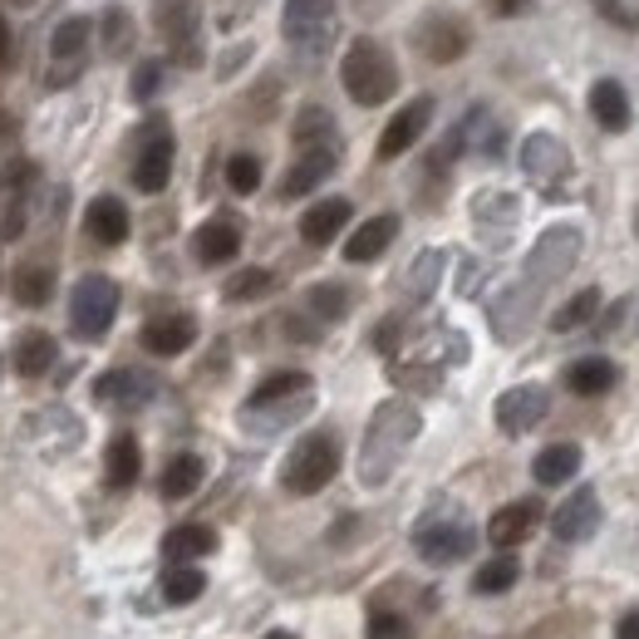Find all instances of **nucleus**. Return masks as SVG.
Returning a JSON list of instances; mask_svg holds the SVG:
<instances>
[{"label": "nucleus", "instance_id": "obj_1", "mask_svg": "<svg viewBox=\"0 0 639 639\" xmlns=\"http://www.w3.org/2000/svg\"><path fill=\"white\" fill-rule=\"evenodd\" d=\"M418 438V408L404 404V398H389V404L374 408L369 433H364V453H359V477L369 487H379L384 477L398 467L404 448Z\"/></svg>", "mask_w": 639, "mask_h": 639}, {"label": "nucleus", "instance_id": "obj_2", "mask_svg": "<svg viewBox=\"0 0 639 639\" xmlns=\"http://www.w3.org/2000/svg\"><path fill=\"white\" fill-rule=\"evenodd\" d=\"M580 246H586V236H580V226H546L541 232V242L531 246V256H527V271H521V281L511 285V295L517 301H527L531 311H536V301H541L546 291H551L556 281L566 276L570 266H576V256H580Z\"/></svg>", "mask_w": 639, "mask_h": 639}, {"label": "nucleus", "instance_id": "obj_3", "mask_svg": "<svg viewBox=\"0 0 639 639\" xmlns=\"http://www.w3.org/2000/svg\"><path fill=\"white\" fill-rule=\"evenodd\" d=\"M339 84H345V94L355 99V104L374 109V104H384V99H389L394 89H398V64H394V54L384 50L379 40L359 36V40L345 50V64H339Z\"/></svg>", "mask_w": 639, "mask_h": 639}, {"label": "nucleus", "instance_id": "obj_4", "mask_svg": "<svg viewBox=\"0 0 639 639\" xmlns=\"http://www.w3.org/2000/svg\"><path fill=\"white\" fill-rule=\"evenodd\" d=\"M335 473H339V443L329 433H311V438H301L291 448V458L281 467V483L295 497H315L320 487L335 483Z\"/></svg>", "mask_w": 639, "mask_h": 639}, {"label": "nucleus", "instance_id": "obj_5", "mask_svg": "<svg viewBox=\"0 0 639 639\" xmlns=\"http://www.w3.org/2000/svg\"><path fill=\"white\" fill-rule=\"evenodd\" d=\"M473 546H477L473 521H467L463 511H453V507H438L433 517H424V521L414 527V551L424 556L428 566H453V561H463Z\"/></svg>", "mask_w": 639, "mask_h": 639}, {"label": "nucleus", "instance_id": "obj_6", "mask_svg": "<svg viewBox=\"0 0 639 639\" xmlns=\"http://www.w3.org/2000/svg\"><path fill=\"white\" fill-rule=\"evenodd\" d=\"M285 44L301 54H325L335 36V0H285Z\"/></svg>", "mask_w": 639, "mask_h": 639}, {"label": "nucleus", "instance_id": "obj_7", "mask_svg": "<svg viewBox=\"0 0 639 639\" xmlns=\"http://www.w3.org/2000/svg\"><path fill=\"white\" fill-rule=\"evenodd\" d=\"M113 315H119V285L109 276H84L74 285V301H70V325L79 339H99L109 335Z\"/></svg>", "mask_w": 639, "mask_h": 639}, {"label": "nucleus", "instance_id": "obj_8", "mask_svg": "<svg viewBox=\"0 0 639 639\" xmlns=\"http://www.w3.org/2000/svg\"><path fill=\"white\" fill-rule=\"evenodd\" d=\"M168 178H173V133H168L163 123H153L139 158H133V187L153 197V192L168 187Z\"/></svg>", "mask_w": 639, "mask_h": 639}, {"label": "nucleus", "instance_id": "obj_9", "mask_svg": "<svg viewBox=\"0 0 639 639\" xmlns=\"http://www.w3.org/2000/svg\"><path fill=\"white\" fill-rule=\"evenodd\" d=\"M546 408H551V398H546L541 384H517V389H507L497 398V428L511 433V438H521V433H531L541 424Z\"/></svg>", "mask_w": 639, "mask_h": 639}, {"label": "nucleus", "instance_id": "obj_10", "mask_svg": "<svg viewBox=\"0 0 639 639\" xmlns=\"http://www.w3.org/2000/svg\"><path fill=\"white\" fill-rule=\"evenodd\" d=\"M600 493L596 487H580V493H570L561 507H556V517H551V531H556V541H590V536L600 531Z\"/></svg>", "mask_w": 639, "mask_h": 639}, {"label": "nucleus", "instance_id": "obj_11", "mask_svg": "<svg viewBox=\"0 0 639 639\" xmlns=\"http://www.w3.org/2000/svg\"><path fill=\"white\" fill-rule=\"evenodd\" d=\"M89 36H94V26H89L84 16H70V20H60V26H54V36H50V60L64 64V70L50 74V84H64V79L79 74V64H84V54H89Z\"/></svg>", "mask_w": 639, "mask_h": 639}, {"label": "nucleus", "instance_id": "obj_12", "mask_svg": "<svg viewBox=\"0 0 639 639\" xmlns=\"http://www.w3.org/2000/svg\"><path fill=\"white\" fill-rule=\"evenodd\" d=\"M428 119H433V99H414V104L398 109L394 119H389V129H384V139H379V158H384V163H389V158H404L408 148L424 139Z\"/></svg>", "mask_w": 639, "mask_h": 639}, {"label": "nucleus", "instance_id": "obj_13", "mask_svg": "<svg viewBox=\"0 0 639 639\" xmlns=\"http://www.w3.org/2000/svg\"><path fill=\"white\" fill-rule=\"evenodd\" d=\"M521 168H527L531 182L556 187V182H566V173H570V153L561 148V139H551V133H531L527 148H521Z\"/></svg>", "mask_w": 639, "mask_h": 639}, {"label": "nucleus", "instance_id": "obj_14", "mask_svg": "<svg viewBox=\"0 0 639 639\" xmlns=\"http://www.w3.org/2000/svg\"><path fill=\"white\" fill-rule=\"evenodd\" d=\"M158 30L163 40L178 50L182 64H197V6L192 0H163V16H158Z\"/></svg>", "mask_w": 639, "mask_h": 639}, {"label": "nucleus", "instance_id": "obj_15", "mask_svg": "<svg viewBox=\"0 0 639 639\" xmlns=\"http://www.w3.org/2000/svg\"><path fill=\"white\" fill-rule=\"evenodd\" d=\"M197 339V320L192 315H158V320H148L143 325V349L148 355H158V359H173L182 355V349Z\"/></svg>", "mask_w": 639, "mask_h": 639}, {"label": "nucleus", "instance_id": "obj_16", "mask_svg": "<svg viewBox=\"0 0 639 639\" xmlns=\"http://www.w3.org/2000/svg\"><path fill=\"white\" fill-rule=\"evenodd\" d=\"M335 163H339V148H305L281 182V197H305V192H315L320 182L335 173Z\"/></svg>", "mask_w": 639, "mask_h": 639}, {"label": "nucleus", "instance_id": "obj_17", "mask_svg": "<svg viewBox=\"0 0 639 639\" xmlns=\"http://www.w3.org/2000/svg\"><path fill=\"white\" fill-rule=\"evenodd\" d=\"M192 251H197L202 266H226V261L242 251V226H236L232 216H212V222L197 226V236H192Z\"/></svg>", "mask_w": 639, "mask_h": 639}, {"label": "nucleus", "instance_id": "obj_18", "mask_svg": "<svg viewBox=\"0 0 639 639\" xmlns=\"http://www.w3.org/2000/svg\"><path fill=\"white\" fill-rule=\"evenodd\" d=\"M536 521H541V507H536V501H507V507L493 511V521H487V541L501 546V551H511V546L527 541Z\"/></svg>", "mask_w": 639, "mask_h": 639}, {"label": "nucleus", "instance_id": "obj_19", "mask_svg": "<svg viewBox=\"0 0 639 639\" xmlns=\"http://www.w3.org/2000/svg\"><path fill=\"white\" fill-rule=\"evenodd\" d=\"M349 212H355V207H349L345 197H325V202H315V207L301 216V236H305L311 246H329V242H335V236L349 226Z\"/></svg>", "mask_w": 639, "mask_h": 639}, {"label": "nucleus", "instance_id": "obj_20", "mask_svg": "<svg viewBox=\"0 0 639 639\" xmlns=\"http://www.w3.org/2000/svg\"><path fill=\"white\" fill-rule=\"evenodd\" d=\"M590 119H596L605 133L630 129V94L620 89V79H596V84H590Z\"/></svg>", "mask_w": 639, "mask_h": 639}, {"label": "nucleus", "instance_id": "obj_21", "mask_svg": "<svg viewBox=\"0 0 639 639\" xmlns=\"http://www.w3.org/2000/svg\"><path fill=\"white\" fill-rule=\"evenodd\" d=\"M311 398H315V389L311 394H295V398H276V404H246L242 408V424L251 433H276L285 424H295L301 414H311Z\"/></svg>", "mask_w": 639, "mask_h": 639}, {"label": "nucleus", "instance_id": "obj_22", "mask_svg": "<svg viewBox=\"0 0 639 639\" xmlns=\"http://www.w3.org/2000/svg\"><path fill=\"white\" fill-rule=\"evenodd\" d=\"M94 398L99 404H119V408H139L153 398V379L148 374H133V369H113L94 384Z\"/></svg>", "mask_w": 639, "mask_h": 639}, {"label": "nucleus", "instance_id": "obj_23", "mask_svg": "<svg viewBox=\"0 0 639 639\" xmlns=\"http://www.w3.org/2000/svg\"><path fill=\"white\" fill-rule=\"evenodd\" d=\"M84 226H89L94 242L119 246L123 236H129V207H123L119 197H94V202H89V212H84Z\"/></svg>", "mask_w": 639, "mask_h": 639}, {"label": "nucleus", "instance_id": "obj_24", "mask_svg": "<svg viewBox=\"0 0 639 639\" xmlns=\"http://www.w3.org/2000/svg\"><path fill=\"white\" fill-rule=\"evenodd\" d=\"M418 44H424L428 60L448 64V60H458V54L467 50V30L458 26V20H448V16H433L428 26L418 30Z\"/></svg>", "mask_w": 639, "mask_h": 639}, {"label": "nucleus", "instance_id": "obj_25", "mask_svg": "<svg viewBox=\"0 0 639 639\" xmlns=\"http://www.w3.org/2000/svg\"><path fill=\"white\" fill-rule=\"evenodd\" d=\"M615 379H620V369H615L605 355H590V359H576L566 369V384H570V394H580V398H600V394H610L615 389Z\"/></svg>", "mask_w": 639, "mask_h": 639}, {"label": "nucleus", "instance_id": "obj_26", "mask_svg": "<svg viewBox=\"0 0 639 639\" xmlns=\"http://www.w3.org/2000/svg\"><path fill=\"white\" fill-rule=\"evenodd\" d=\"M576 473H580V448H576V443H551V448H541V453H536V463H531V477L541 487H561Z\"/></svg>", "mask_w": 639, "mask_h": 639}, {"label": "nucleus", "instance_id": "obj_27", "mask_svg": "<svg viewBox=\"0 0 639 639\" xmlns=\"http://www.w3.org/2000/svg\"><path fill=\"white\" fill-rule=\"evenodd\" d=\"M398 236V216H369L364 226H355V236L345 242V256L349 261H374L389 251V242Z\"/></svg>", "mask_w": 639, "mask_h": 639}, {"label": "nucleus", "instance_id": "obj_28", "mask_svg": "<svg viewBox=\"0 0 639 639\" xmlns=\"http://www.w3.org/2000/svg\"><path fill=\"white\" fill-rule=\"evenodd\" d=\"M104 463H109V467H104V473H109V487H119V493H123V487H133V483H139V467H143L139 438H133V433H119V438L109 443V458H104Z\"/></svg>", "mask_w": 639, "mask_h": 639}, {"label": "nucleus", "instance_id": "obj_29", "mask_svg": "<svg viewBox=\"0 0 639 639\" xmlns=\"http://www.w3.org/2000/svg\"><path fill=\"white\" fill-rule=\"evenodd\" d=\"M202 477H207V463H202L197 453H178V458L163 467V497H168V501L192 497V493L202 487Z\"/></svg>", "mask_w": 639, "mask_h": 639}, {"label": "nucleus", "instance_id": "obj_30", "mask_svg": "<svg viewBox=\"0 0 639 639\" xmlns=\"http://www.w3.org/2000/svg\"><path fill=\"white\" fill-rule=\"evenodd\" d=\"M212 551H216V531L212 527H178V531H168V541H163V556L173 566H187V561L212 556Z\"/></svg>", "mask_w": 639, "mask_h": 639}, {"label": "nucleus", "instance_id": "obj_31", "mask_svg": "<svg viewBox=\"0 0 639 639\" xmlns=\"http://www.w3.org/2000/svg\"><path fill=\"white\" fill-rule=\"evenodd\" d=\"M50 364H54V339L44 335V329H30V335L16 339V369L26 374V379H40Z\"/></svg>", "mask_w": 639, "mask_h": 639}, {"label": "nucleus", "instance_id": "obj_32", "mask_svg": "<svg viewBox=\"0 0 639 639\" xmlns=\"http://www.w3.org/2000/svg\"><path fill=\"white\" fill-rule=\"evenodd\" d=\"M295 148H301V153L305 148H335V119L320 104L295 113Z\"/></svg>", "mask_w": 639, "mask_h": 639}, {"label": "nucleus", "instance_id": "obj_33", "mask_svg": "<svg viewBox=\"0 0 639 639\" xmlns=\"http://www.w3.org/2000/svg\"><path fill=\"white\" fill-rule=\"evenodd\" d=\"M202 590H207V576H202L192 561L187 566H168V576H163V600L168 605H192Z\"/></svg>", "mask_w": 639, "mask_h": 639}, {"label": "nucleus", "instance_id": "obj_34", "mask_svg": "<svg viewBox=\"0 0 639 639\" xmlns=\"http://www.w3.org/2000/svg\"><path fill=\"white\" fill-rule=\"evenodd\" d=\"M517 576H521L517 556H511V551H501L497 561H487V566L473 576V590H477V596H501V590H511V586H517Z\"/></svg>", "mask_w": 639, "mask_h": 639}, {"label": "nucleus", "instance_id": "obj_35", "mask_svg": "<svg viewBox=\"0 0 639 639\" xmlns=\"http://www.w3.org/2000/svg\"><path fill=\"white\" fill-rule=\"evenodd\" d=\"M600 311V291L590 285V291H580V295H570V301L561 305V311L551 315V329L556 335H570V329H580V325H590Z\"/></svg>", "mask_w": 639, "mask_h": 639}, {"label": "nucleus", "instance_id": "obj_36", "mask_svg": "<svg viewBox=\"0 0 639 639\" xmlns=\"http://www.w3.org/2000/svg\"><path fill=\"white\" fill-rule=\"evenodd\" d=\"M305 305H311V315L315 320H345L349 315V291L339 281H320V285H311V295H305Z\"/></svg>", "mask_w": 639, "mask_h": 639}, {"label": "nucleus", "instance_id": "obj_37", "mask_svg": "<svg viewBox=\"0 0 639 639\" xmlns=\"http://www.w3.org/2000/svg\"><path fill=\"white\" fill-rule=\"evenodd\" d=\"M295 394H311V374L285 369V374H271L266 384H256V394L246 404H276V398H295Z\"/></svg>", "mask_w": 639, "mask_h": 639}, {"label": "nucleus", "instance_id": "obj_38", "mask_svg": "<svg viewBox=\"0 0 639 639\" xmlns=\"http://www.w3.org/2000/svg\"><path fill=\"white\" fill-rule=\"evenodd\" d=\"M50 271H44V266H20L16 271V301L20 305H44V301H50Z\"/></svg>", "mask_w": 639, "mask_h": 639}, {"label": "nucleus", "instance_id": "obj_39", "mask_svg": "<svg viewBox=\"0 0 639 639\" xmlns=\"http://www.w3.org/2000/svg\"><path fill=\"white\" fill-rule=\"evenodd\" d=\"M271 285H276V281H271V271H261V266L242 271V276L226 281V301H256V295H266Z\"/></svg>", "mask_w": 639, "mask_h": 639}, {"label": "nucleus", "instance_id": "obj_40", "mask_svg": "<svg viewBox=\"0 0 639 639\" xmlns=\"http://www.w3.org/2000/svg\"><path fill=\"white\" fill-rule=\"evenodd\" d=\"M226 182H232V192H256L261 187V163L251 153L226 158Z\"/></svg>", "mask_w": 639, "mask_h": 639}, {"label": "nucleus", "instance_id": "obj_41", "mask_svg": "<svg viewBox=\"0 0 639 639\" xmlns=\"http://www.w3.org/2000/svg\"><path fill=\"white\" fill-rule=\"evenodd\" d=\"M364 630H369V639H408V620H398L389 610H374Z\"/></svg>", "mask_w": 639, "mask_h": 639}, {"label": "nucleus", "instance_id": "obj_42", "mask_svg": "<svg viewBox=\"0 0 639 639\" xmlns=\"http://www.w3.org/2000/svg\"><path fill=\"white\" fill-rule=\"evenodd\" d=\"M438 251H428V256H418V266H414V295H428L433 291V281H438Z\"/></svg>", "mask_w": 639, "mask_h": 639}, {"label": "nucleus", "instance_id": "obj_43", "mask_svg": "<svg viewBox=\"0 0 639 639\" xmlns=\"http://www.w3.org/2000/svg\"><path fill=\"white\" fill-rule=\"evenodd\" d=\"M104 36H109V50H123V40H129V16L123 10H109Z\"/></svg>", "mask_w": 639, "mask_h": 639}, {"label": "nucleus", "instance_id": "obj_44", "mask_svg": "<svg viewBox=\"0 0 639 639\" xmlns=\"http://www.w3.org/2000/svg\"><path fill=\"white\" fill-rule=\"evenodd\" d=\"M158 79H163V74H158V64H139V74H133V94L148 99L158 89Z\"/></svg>", "mask_w": 639, "mask_h": 639}, {"label": "nucleus", "instance_id": "obj_45", "mask_svg": "<svg viewBox=\"0 0 639 639\" xmlns=\"http://www.w3.org/2000/svg\"><path fill=\"white\" fill-rule=\"evenodd\" d=\"M615 639H639V610H635V615H625V620L615 625Z\"/></svg>", "mask_w": 639, "mask_h": 639}, {"label": "nucleus", "instance_id": "obj_46", "mask_svg": "<svg viewBox=\"0 0 639 639\" xmlns=\"http://www.w3.org/2000/svg\"><path fill=\"white\" fill-rule=\"evenodd\" d=\"M531 0H493V10L497 16H521V10H527Z\"/></svg>", "mask_w": 639, "mask_h": 639}, {"label": "nucleus", "instance_id": "obj_47", "mask_svg": "<svg viewBox=\"0 0 639 639\" xmlns=\"http://www.w3.org/2000/svg\"><path fill=\"white\" fill-rule=\"evenodd\" d=\"M596 6H600V16H605V20H615V26H620V20H625L620 0H596Z\"/></svg>", "mask_w": 639, "mask_h": 639}, {"label": "nucleus", "instance_id": "obj_48", "mask_svg": "<svg viewBox=\"0 0 639 639\" xmlns=\"http://www.w3.org/2000/svg\"><path fill=\"white\" fill-rule=\"evenodd\" d=\"M6 50H10V40H6V20H0V60H6Z\"/></svg>", "mask_w": 639, "mask_h": 639}, {"label": "nucleus", "instance_id": "obj_49", "mask_svg": "<svg viewBox=\"0 0 639 639\" xmlns=\"http://www.w3.org/2000/svg\"><path fill=\"white\" fill-rule=\"evenodd\" d=\"M261 639H295V635H285V630H271V635H261Z\"/></svg>", "mask_w": 639, "mask_h": 639}, {"label": "nucleus", "instance_id": "obj_50", "mask_svg": "<svg viewBox=\"0 0 639 639\" xmlns=\"http://www.w3.org/2000/svg\"><path fill=\"white\" fill-rule=\"evenodd\" d=\"M635 232H639V212H635Z\"/></svg>", "mask_w": 639, "mask_h": 639}]
</instances>
